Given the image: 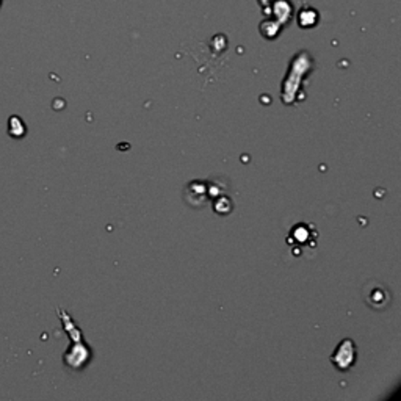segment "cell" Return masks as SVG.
<instances>
[{"mask_svg": "<svg viewBox=\"0 0 401 401\" xmlns=\"http://www.w3.org/2000/svg\"><path fill=\"white\" fill-rule=\"evenodd\" d=\"M362 298H364L365 304L372 310L383 312V310L391 306L392 293L379 281H368L364 286V290H362Z\"/></svg>", "mask_w": 401, "mask_h": 401, "instance_id": "1", "label": "cell"}, {"mask_svg": "<svg viewBox=\"0 0 401 401\" xmlns=\"http://www.w3.org/2000/svg\"><path fill=\"white\" fill-rule=\"evenodd\" d=\"M356 358H358V350L354 342L351 339H344L333 353L331 362L339 372H347L356 364Z\"/></svg>", "mask_w": 401, "mask_h": 401, "instance_id": "2", "label": "cell"}, {"mask_svg": "<svg viewBox=\"0 0 401 401\" xmlns=\"http://www.w3.org/2000/svg\"><path fill=\"white\" fill-rule=\"evenodd\" d=\"M316 19H319V15H316V11L314 10H304L302 13H300V25L304 29H309V27H314L316 24Z\"/></svg>", "mask_w": 401, "mask_h": 401, "instance_id": "3", "label": "cell"}, {"mask_svg": "<svg viewBox=\"0 0 401 401\" xmlns=\"http://www.w3.org/2000/svg\"><path fill=\"white\" fill-rule=\"evenodd\" d=\"M0 5H2V0H0Z\"/></svg>", "mask_w": 401, "mask_h": 401, "instance_id": "4", "label": "cell"}]
</instances>
